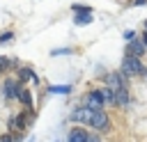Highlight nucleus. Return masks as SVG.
<instances>
[{
	"label": "nucleus",
	"instance_id": "2eb2a0df",
	"mask_svg": "<svg viewBox=\"0 0 147 142\" xmlns=\"http://www.w3.org/2000/svg\"><path fill=\"white\" fill-rule=\"evenodd\" d=\"M11 41H14V34H11V32H5V34L0 37V44H11Z\"/></svg>",
	"mask_w": 147,
	"mask_h": 142
},
{
	"label": "nucleus",
	"instance_id": "f3484780",
	"mask_svg": "<svg viewBox=\"0 0 147 142\" xmlns=\"http://www.w3.org/2000/svg\"><path fill=\"white\" fill-rule=\"evenodd\" d=\"M74 11H92V9L85 7V5H74Z\"/></svg>",
	"mask_w": 147,
	"mask_h": 142
},
{
	"label": "nucleus",
	"instance_id": "9b49d317",
	"mask_svg": "<svg viewBox=\"0 0 147 142\" xmlns=\"http://www.w3.org/2000/svg\"><path fill=\"white\" fill-rule=\"evenodd\" d=\"M117 92V103L119 105H129V89L126 87H119V89H115Z\"/></svg>",
	"mask_w": 147,
	"mask_h": 142
},
{
	"label": "nucleus",
	"instance_id": "aec40b11",
	"mask_svg": "<svg viewBox=\"0 0 147 142\" xmlns=\"http://www.w3.org/2000/svg\"><path fill=\"white\" fill-rule=\"evenodd\" d=\"M147 0H133V5H145Z\"/></svg>",
	"mask_w": 147,
	"mask_h": 142
},
{
	"label": "nucleus",
	"instance_id": "423d86ee",
	"mask_svg": "<svg viewBox=\"0 0 147 142\" xmlns=\"http://www.w3.org/2000/svg\"><path fill=\"white\" fill-rule=\"evenodd\" d=\"M145 50H147V46H145V41H129V55H133V57H142L145 55Z\"/></svg>",
	"mask_w": 147,
	"mask_h": 142
},
{
	"label": "nucleus",
	"instance_id": "a211bd4d",
	"mask_svg": "<svg viewBox=\"0 0 147 142\" xmlns=\"http://www.w3.org/2000/svg\"><path fill=\"white\" fill-rule=\"evenodd\" d=\"M124 39H126V41H133V39H136V32L126 30V32H124Z\"/></svg>",
	"mask_w": 147,
	"mask_h": 142
},
{
	"label": "nucleus",
	"instance_id": "4be33fe9",
	"mask_svg": "<svg viewBox=\"0 0 147 142\" xmlns=\"http://www.w3.org/2000/svg\"><path fill=\"white\" fill-rule=\"evenodd\" d=\"M142 41H145V46H147V32H145V37H142Z\"/></svg>",
	"mask_w": 147,
	"mask_h": 142
},
{
	"label": "nucleus",
	"instance_id": "f257e3e1",
	"mask_svg": "<svg viewBox=\"0 0 147 142\" xmlns=\"http://www.w3.org/2000/svg\"><path fill=\"white\" fill-rule=\"evenodd\" d=\"M119 71H124L126 76H142V71H145V66H142V62H140V57H133V55H126L124 57V62H122V69Z\"/></svg>",
	"mask_w": 147,
	"mask_h": 142
},
{
	"label": "nucleus",
	"instance_id": "4468645a",
	"mask_svg": "<svg viewBox=\"0 0 147 142\" xmlns=\"http://www.w3.org/2000/svg\"><path fill=\"white\" fill-rule=\"evenodd\" d=\"M51 92H57V94H67V92H69V87H67V85H57V87L53 85V87H51Z\"/></svg>",
	"mask_w": 147,
	"mask_h": 142
},
{
	"label": "nucleus",
	"instance_id": "b1692460",
	"mask_svg": "<svg viewBox=\"0 0 147 142\" xmlns=\"http://www.w3.org/2000/svg\"><path fill=\"white\" fill-rule=\"evenodd\" d=\"M142 76H145V78H147V69H145V71H142Z\"/></svg>",
	"mask_w": 147,
	"mask_h": 142
},
{
	"label": "nucleus",
	"instance_id": "6e6552de",
	"mask_svg": "<svg viewBox=\"0 0 147 142\" xmlns=\"http://www.w3.org/2000/svg\"><path fill=\"white\" fill-rule=\"evenodd\" d=\"M67 142H90V135L83 131V128H74L69 133V140Z\"/></svg>",
	"mask_w": 147,
	"mask_h": 142
},
{
	"label": "nucleus",
	"instance_id": "f03ea898",
	"mask_svg": "<svg viewBox=\"0 0 147 142\" xmlns=\"http://www.w3.org/2000/svg\"><path fill=\"white\" fill-rule=\"evenodd\" d=\"M90 126H92V128H96V131H106V128H108V115H106L103 110H92Z\"/></svg>",
	"mask_w": 147,
	"mask_h": 142
},
{
	"label": "nucleus",
	"instance_id": "f8f14e48",
	"mask_svg": "<svg viewBox=\"0 0 147 142\" xmlns=\"http://www.w3.org/2000/svg\"><path fill=\"white\" fill-rule=\"evenodd\" d=\"M18 101H21L25 108H30V105H32V96H30V92H28V89H21V92H18Z\"/></svg>",
	"mask_w": 147,
	"mask_h": 142
},
{
	"label": "nucleus",
	"instance_id": "1a4fd4ad",
	"mask_svg": "<svg viewBox=\"0 0 147 142\" xmlns=\"http://www.w3.org/2000/svg\"><path fill=\"white\" fill-rule=\"evenodd\" d=\"M78 16H74V21H76V25H87V23H92V11H76Z\"/></svg>",
	"mask_w": 147,
	"mask_h": 142
},
{
	"label": "nucleus",
	"instance_id": "ddd939ff",
	"mask_svg": "<svg viewBox=\"0 0 147 142\" xmlns=\"http://www.w3.org/2000/svg\"><path fill=\"white\" fill-rule=\"evenodd\" d=\"M18 80H21V82H25V80H37V76H34L30 69H21V71H18Z\"/></svg>",
	"mask_w": 147,
	"mask_h": 142
},
{
	"label": "nucleus",
	"instance_id": "9d476101",
	"mask_svg": "<svg viewBox=\"0 0 147 142\" xmlns=\"http://www.w3.org/2000/svg\"><path fill=\"white\" fill-rule=\"evenodd\" d=\"M101 94H103V101L106 103H117V92H115V87H103L101 89Z\"/></svg>",
	"mask_w": 147,
	"mask_h": 142
},
{
	"label": "nucleus",
	"instance_id": "0eeeda50",
	"mask_svg": "<svg viewBox=\"0 0 147 142\" xmlns=\"http://www.w3.org/2000/svg\"><path fill=\"white\" fill-rule=\"evenodd\" d=\"M71 119H76V121H87V124H90V119H92V110H90L87 105H83V108H78V110L71 115Z\"/></svg>",
	"mask_w": 147,
	"mask_h": 142
},
{
	"label": "nucleus",
	"instance_id": "39448f33",
	"mask_svg": "<svg viewBox=\"0 0 147 142\" xmlns=\"http://www.w3.org/2000/svg\"><path fill=\"white\" fill-rule=\"evenodd\" d=\"M106 80H108V85H110V87H115V89L126 87V73H124V71H119V73H110Z\"/></svg>",
	"mask_w": 147,
	"mask_h": 142
},
{
	"label": "nucleus",
	"instance_id": "6ab92c4d",
	"mask_svg": "<svg viewBox=\"0 0 147 142\" xmlns=\"http://www.w3.org/2000/svg\"><path fill=\"white\" fill-rule=\"evenodd\" d=\"M0 142H16V140H14L11 135H2V137H0Z\"/></svg>",
	"mask_w": 147,
	"mask_h": 142
},
{
	"label": "nucleus",
	"instance_id": "7ed1b4c3",
	"mask_svg": "<svg viewBox=\"0 0 147 142\" xmlns=\"http://www.w3.org/2000/svg\"><path fill=\"white\" fill-rule=\"evenodd\" d=\"M103 94H101V89L99 92H90L87 96H85V105L90 108V110H103Z\"/></svg>",
	"mask_w": 147,
	"mask_h": 142
},
{
	"label": "nucleus",
	"instance_id": "5701e85b",
	"mask_svg": "<svg viewBox=\"0 0 147 142\" xmlns=\"http://www.w3.org/2000/svg\"><path fill=\"white\" fill-rule=\"evenodd\" d=\"M142 27H145V32H147V21H145V23H142Z\"/></svg>",
	"mask_w": 147,
	"mask_h": 142
},
{
	"label": "nucleus",
	"instance_id": "dca6fc26",
	"mask_svg": "<svg viewBox=\"0 0 147 142\" xmlns=\"http://www.w3.org/2000/svg\"><path fill=\"white\" fill-rule=\"evenodd\" d=\"M7 66H9V60L0 57V73H2V71H7Z\"/></svg>",
	"mask_w": 147,
	"mask_h": 142
},
{
	"label": "nucleus",
	"instance_id": "20e7f679",
	"mask_svg": "<svg viewBox=\"0 0 147 142\" xmlns=\"http://www.w3.org/2000/svg\"><path fill=\"white\" fill-rule=\"evenodd\" d=\"M18 92H21V80L9 78V80L5 82V96H7V98H18Z\"/></svg>",
	"mask_w": 147,
	"mask_h": 142
},
{
	"label": "nucleus",
	"instance_id": "412c9836",
	"mask_svg": "<svg viewBox=\"0 0 147 142\" xmlns=\"http://www.w3.org/2000/svg\"><path fill=\"white\" fill-rule=\"evenodd\" d=\"M90 142H99V137H94V135H92V137H90Z\"/></svg>",
	"mask_w": 147,
	"mask_h": 142
}]
</instances>
